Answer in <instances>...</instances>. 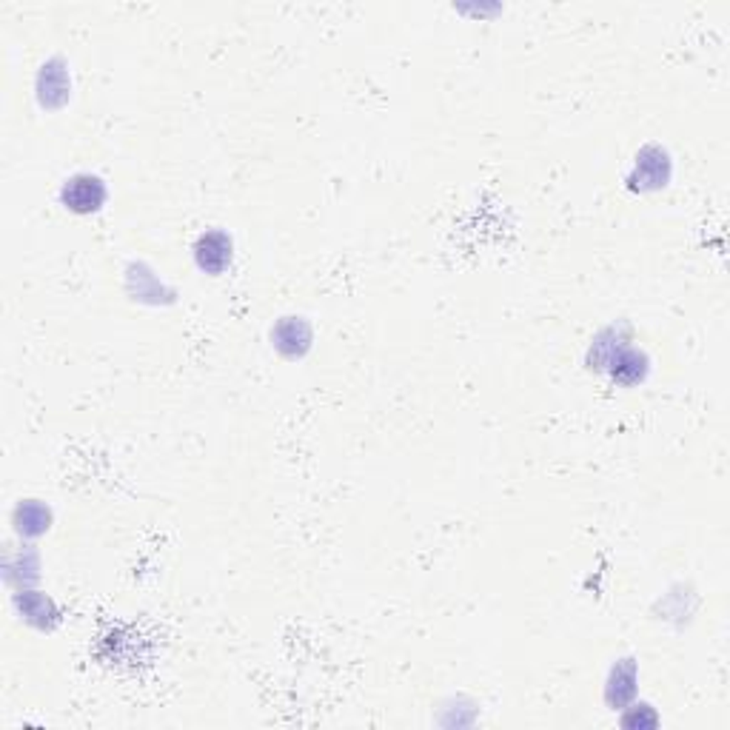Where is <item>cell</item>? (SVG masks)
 <instances>
[{"label": "cell", "mask_w": 730, "mask_h": 730, "mask_svg": "<svg viewBox=\"0 0 730 730\" xmlns=\"http://www.w3.org/2000/svg\"><path fill=\"white\" fill-rule=\"evenodd\" d=\"M103 200V186L94 177H74L66 189V203L77 211H89L97 209V203Z\"/></svg>", "instance_id": "1"}]
</instances>
